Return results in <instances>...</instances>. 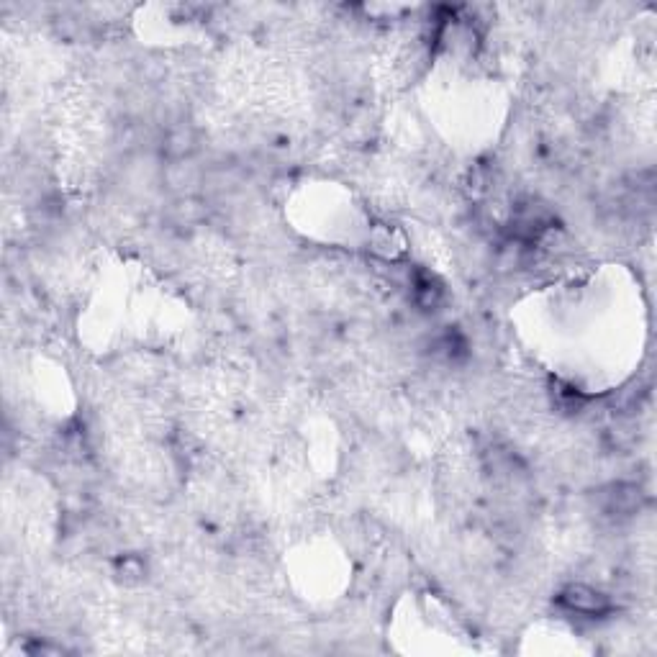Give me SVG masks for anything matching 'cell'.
<instances>
[{"label":"cell","instance_id":"obj_2","mask_svg":"<svg viewBox=\"0 0 657 657\" xmlns=\"http://www.w3.org/2000/svg\"><path fill=\"white\" fill-rule=\"evenodd\" d=\"M598 506L611 519H627V516L640 511L642 491L637 486H629V483H614V486L598 493Z\"/></svg>","mask_w":657,"mask_h":657},{"label":"cell","instance_id":"obj_1","mask_svg":"<svg viewBox=\"0 0 657 657\" xmlns=\"http://www.w3.org/2000/svg\"><path fill=\"white\" fill-rule=\"evenodd\" d=\"M557 604L568 609L570 614H581V616H604L611 611V601L606 593L596 591V588L586 586V583H570L560 591L557 596Z\"/></svg>","mask_w":657,"mask_h":657},{"label":"cell","instance_id":"obj_3","mask_svg":"<svg viewBox=\"0 0 657 657\" xmlns=\"http://www.w3.org/2000/svg\"><path fill=\"white\" fill-rule=\"evenodd\" d=\"M144 573H147V568H144V563L139 557H124V560H119V565H116V575L126 583L142 581Z\"/></svg>","mask_w":657,"mask_h":657}]
</instances>
